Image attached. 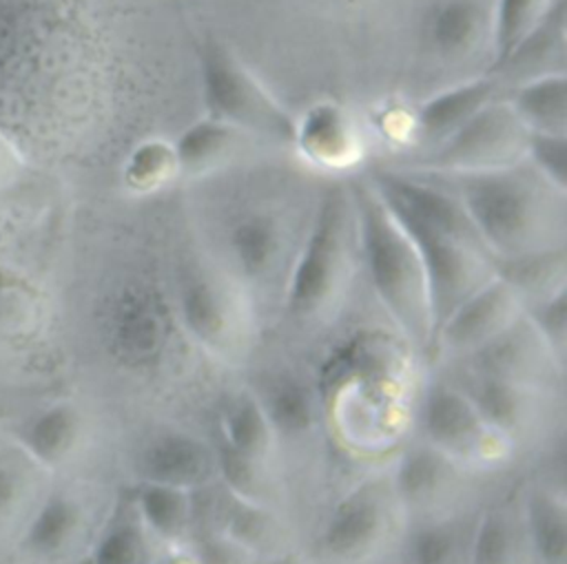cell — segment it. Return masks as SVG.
I'll return each instance as SVG.
<instances>
[{"label": "cell", "mask_w": 567, "mask_h": 564, "mask_svg": "<svg viewBox=\"0 0 567 564\" xmlns=\"http://www.w3.org/2000/svg\"><path fill=\"white\" fill-rule=\"evenodd\" d=\"M365 179L421 257L436 330L494 276V257L458 197L441 179L408 168H377Z\"/></svg>", "instance_id": "obj_1"}, {"label": "cell", "mask_w": 567, "mask_h": 564, "mask_svg": "<svg viewBox=\"0 0 567 564\" xmlns=\"http://www.w3.org/2000/svg\"><path fill=\"white\" fill-rule=\"evenodd\" d=\"M432 177L458 197L494 259L565 246L567 190L525 159L498 170Z\"/></svg>", "instance_id": "obj_2"}, {"label": "cell", "mask_w": 567, "mask_h": 564, "mask_svg": "<svg viewBox=\"0 0 567 564\" xmlns=\"http://www.w3.org/2000/svg\"><path fill=\"white\" fill-rule=\"evenodd\" d=\"M264 177V175H261ZM250 179L235 190L230 206L219 219V252L213 254L252 296L264 290H284L288 270L308 226L292 197L299 190L288 179Z\"/></svg>", "instance_id": "obj_3"}, {"label": "cell", "mask_w": 567, "mask_h": 564, "mask_svg": "<svg viewBox=\"0 0 567 564\" xmlns=\"http://www.w3.org/2000/svg\"><path fill=\"white\" fill-rule=\"evenodd\" d=\"M348 188L354 208L359 257L377 301L401 336L414 347H430L434 330L430 292L414 243L365 177L348 181Z\"/></svg>", "instance_id": "obj_4"}, {"label": "cell", "mask_w": 567, "mask_h": 564, "mask_svg": "<svg viewBox=\"0 0 567 564\" xmlns=\"http://www.w3.org/2000/svg\"><path fill=\"white\" fill-rule=\"evenodd\" d=\"M357 248L354 208L348 184L317 195L306 232L288 270L281 301L290 318L317 323L343 301Z\"/></svg>", "instance_id": "obj_5"}, {"label": "cell", "mask_w": 567, "mask_h": 564, "mask_svg": "<svg viewBox=\"0 0 567 564\" xmlns=\"http://www.w3.org/2000/svg\"><path fill=\"white\" fill-rule=\"evenodd\" d=\"M173 307L179 330L208 354L233 358L250 338L252 296L215 257L182 268Z\"/></svg>", "instance_id": "obj_6"}, {"label": "cell", "mask_w": 567, "mask_h": 564, "mask_svg": "<svg viewBox=\"0 0 567 564\" xmlns=\"http://www.w3.org/2000/svg\"><path fill=\"white\" fill-rule=\"evenodd\" d=\"M199 82L208 117L237 128L255 142L292 144L295 117L235 51L215 38L199 46Z\"/></svg>", "instance_id": "obj_7"}, {"label": "cell", "mask_w": 567, "mask_h": 564, "mask_svg": "<svg viewBox=\"0 0 567 564\" xmlns=\"http://www.w3.org/2000/svg\"><path fill=\"white\" fill-rule=\"evenodd\" d=\"M177 316L168 296L151 281L128 279L117 285L102 310L104 345L122 367L148 372L157 367L175 338Z\"/></svg>", "instance_id": "obj_8"}, {"label": "cell", "mask_w": 567, "mask_h": 564, "mask_svg": "<svg viewBox=\"0 0 567 564\" xmlns=\"http://www.w3.org/2000/svg\"><path fill=\"white\" fill-rule=\"evenodd\" d=\"M527 130L505 97L492 100L456 133L425 150L408 170L425 175H465L498 170L525 159Z\"/></svg>", "instance_id": "obj_9"}, {"label": "cell", "mask_w": 567, "mask_h": 564, "mask_svg": "<svg viewBox=\"0 0 567 564\" xmlns=\"http://www.w3.org/2000/svg\"><path fill=\"white\" fill-rule=\"evenodd\" d=\"M423 442L456 467L492 464L505 458L509 442L487 425L470 396L454 385H432L419 407Z\"/></svg>", "instance_id": "obj_10"}, {"label": "cell", "mask_w": 567, "mask_h": 564, "mask_svg": "<svg viewBox=\"0 0 567 564\" xmlns=\"http://www.w3.org/2000/svg\"><path fill=\"white\" fill-rule=\"evenodd\" d=\"M520 316L523 301L494 274L436 325L432 345L454 356H470Z\"/></svg>", "instance_id": "obj_11"}, {"label": "cell", "mask_w": 567, "mask_h": 564, "mask_svg": "<svg viewBox=\"0 0 567 564\" xmlns=\"http://www.w3.org/2000/svg\"><path fill=\"white\" fill-rule=\"evenodd\" d=\"M390 522V502L381 487L361 484L332 509L321 535L323 549L332 560L363 562L381 549Z\"/></svg>", "instance_id": "obj_12"}, {"label": "cell", "mask_w": 567, "mask_h": 564, "mask_svg": "<svg viewBox=\"0 0 567 564\" xmlns=\"http://www.w3.org/2000/svg\"><path fill=\"white\" fill-rule=\"evenodd\" d=\"M467 363L474 374L505 378L540 389L560 376L565 367L525 316L470 354Z\"/></svg>", "instance_id": "obj_13"}, {"label": "cell", "mask_w": 567, "mask_h": 564, "mask_svg": "<svg viewBox=\"0 0 567 564\" xmlns=\"http://www.w3.org/2000/svg\"><path fill=\"white\" fill-rule=\"evenodd\" d=\"M494 0H434L423 18V42L443 64H465L476 53H492Z\"/></svg>", "instance_id": "obj_14"}, {"label": "cell", "mask_w": 567, "mask_h": 564, "mask_svg": "<svg viewBox=\"0 0 567 564\" xmlns=\"http://www.w3.org/2000/svg\"><path fill=\"white\" fill-rule=\"evenodd\" d=\"M135 471L140 482L199 491L217 476V456L202 438L182 429H168L142 445Z\"/></svg>", "instance_id": "obj_15"}, {"label": "cell", "mask_w": 567, "mask_h": 564, "mask_svg": "<svg viewBox=\"0 0 567 564\" xmlns=\"http://www.w3.org/2000/svg\"><path fill=\"white\" fill-rule=\"evenodd\" d=\"M297 155L323 170H346L363 153V142L352 113L330 100L310 104L295 119L292 144Z\"/></svg>", "instance_id": "obj_16"}, {"label": "cell", "mask_w": 567, "mask_h": 564, "mask_svg": "<svg viewBox=\"0 0 567 564\" xmlns=\"http://www.w3.org/2000/svg\"><path fill=\"white\" fill-rule=\"evenodd\" d=\"M496 88L498 80H494V75H476L445 86L423 100L412 119V133L419 146L430 150L447 139L483 106L496 100Z\"/></svg>", "instance_id": "obj_17"}, {"label": "cell", "mask_w": 567, "mask_h": 564, "mask_svg": "<svg viewBox=\"0 0 567 564\" xmlns=\"http://www.w3.org/2000/svg\"><path fill=\"white\" fill-rule=\"evenodd\" d=\"M461 389L470 396L487 425L509 445L529 431L540 411V387L474 374Z\"/></svg>", "instance_id": "obj_18"}, {"label": "cell", "mask_w": 567, "mask_h": 564, "mask_svg": "<svg viewBox=\"0 0 567 564\" xmlns=\"http://www.w3.org/2000/svg\"><path fill=\"white\" fill-rule=\"evenodd\" d=\"M246 142L255 139L204 115L202 119L188 124L171 144L179 175L208 179L210 175H219L221 170L230 168V164L239 159Z\"/></svg>", "instance_id": "obj_19"}, {"label": "cell", "mask_w": 567, "mask_h": 564, "mask_svg": "<svg viewBox=\"0 0 567 564\" xmlns=\"http://www.w3.org/2000/svg\"><path fill=\"white\" fill-rule=\"evenodd\" d=\"M456 469L452 460L423 442L408 449L399 460L392 493L405 509H430L454 489Z\"/></svg>", "instance_id": "obj_20"}, {"label": "cell", "mask_w": 567, "mask_h": 564, "mask_svg": "<svg viewBox=\"0 0 567 564\" xmlns=\"http://www.w3.org/2000/svg\"><path fill=\"white\" fill-rule=\"evenodd\" d=\"M505 102L527 133L567 135L565 71H543L523 77Z\"/></svg>", "instance_id": "obj_21"}, {"label": "cell", "mask_w": 567, "mask_h": 564, "mask_svg": "<svg viewBox=\"0 0 567 564\" xmlns=\"http://www.w3.org/2000/svg\"><path fill=\"white\" fill-rule=\"evenodd\" d=\"M195 491L179 487L140 482L131 504L142 526L157 544H182L195 520Z\"/></svg>", "instance_id": "obj_22"}, {"label": "cell", "mask_w": 567, "mask_h": 564, "mask_svg": "<svg viewBox=\"0 0 567 564\" xmlns=\"http://www.w3.org/2000/svg\"><path fill=\"white\" fill-rule=\"evenodd\" d=\"M523 537L536 564L567 562V506L551 489H534L523 506Z\"/></svg>", "instance_id": "obj_23"}, {"label": "cell", "mask_w": 567, "mask_h": 564, "mask_svg": "<svg viewBox=\"0 0 567 564\" xmlns=\"http://www.w3.org/2000/svg\"><path fill=\"white\" fill-rule=\"evenodd\" d=\"M494 274L518 294L525 307L532 301H538L558 290H565V283H567L565 246L494 259Z\"/></svg>", "instance_id": "obj_24"}, {"label": "cell", "mask_w": 567, "mask_h": 564, "mask_svg": "<svg viewBox=\"0 0 567 564\" xmlns=\"http://www.w3.org/2000/svg\"><path fill=\"white\" fill-rule=\"evenodd\" d=\"M82 524L84 515L78 500L66 493H53L27 526L22 549L38 560H58L75 544Z\"/></svg>", "instance_id": "obj_25"}, {"label": "cell", "mask_w": 567, "mask_h": 564, "mask_svg": "<svg viewBox=\"0 0 567 564\" xmlns=\"http://www.w3.org/2000/svg\"><path fill=\"white\" fill-rule=\"evenodd\" d=\"M277 434L259 403L252 394L235 396L221 414V447L270 462Z\"/></svg>", "instance_id": "obj_26"}, {"label": "cell", "mask_w": 567, "mask_h": 564, "mask_svg": "<svg viewBox=\"0 0 567 564\" xmlns=\"http://www.w3.org/2000/svg\"><path fill=\"white\" fill-rule=\"evenodd\" d=\"M155 546L128 500L97 535L89 564H151L159 557Z\"/></svg>", "instance_id": "obj_27"}, {"label": "cell", "mask_w": 567, "mask_h": 564, "mask_svg": "<svg viewBox=\"0 0 567 564\" xmlns=\"http://www.w3.org/2000/svg\"><path fill=\"white\" fill-rule=\"evenodd\" d=\"M226 495L228 502L221 504L217 533L228 537L248 555L259 553L261 557H268L279 553L275 551L279 544V526L266 504L241 500L230 491H226Z\"/></svg>", "instance_id": "obj_28"}, {"label": "cell", "mask_w": 567, "mask_h": 564, "mask_svg": "<svg viewBox=\"0 0 567 564\" xmlns=\"http://www.w3.org/2000/svg\"><path fill=\"white\" fill-rule=\"evenodd\" d=\"M525 537L520 522L492 509L481 515L465 549V564H523Z\"/></svg>", "instance_id": "obj_29"}, {"label": "cell", "mask_w": 567, "mask_h": 564, "mask_svg": "<svg viewBox=\"0 0 567 564\" xmlns=\"http://www.w3.org/2000/svg\"><path fill=\"white\" fill-rule=\"evenodd\" d=\"M558 0H494L492 69H501L514 51L543 24Z\"/></svg>", "instance_id": "obj_30"}, {"label": "cell", "mask_w": 567, "mask_h": 564, "mask_svg": "<svg viewBox=\"0 0 567 564\" xmlns=\"http://www.w3.org/2000/svg\"><path fill=\"white\" fill-rule=\"evenodd\" d=\"M82 420L75 407L53 405L40 411L22 431V442L44 464H60L78 445Z\"/></svg>", "instance_id": "obj_31"}, {"label": "cell", "mask_w": 567, "mask_h": 564, "mask_svg": "<svg viewBox=\"0 0 567 564\" xmlns=\"http://www.w3.org/2000/svg\"><path fill=\"white\" fill-rule=\"evenodd\" d=\"M259 403L277 438H299L315 427L317 405L312 391L295 376L275 378Z\"/></svg>", "instance_id": "obj_32"}, {"label": "cell", "mask_w": 567, "mask_h": 564, "mask_svg": "<svg viewBox=\"0 0 567 564\" xmlns=\"http://www.w3.org/2000/svg\"><path fill=\"white\" fill-rule=\"evenodd\" d=\"M177 175L173 144L166 139L142 142L124 164V181L133 192H153Z\"/></svg>", "instance_id": "obj_33"}, {"label": "cell", "mask_w": 567, "mask_h": 564, "mask_svg": "<svg viewBox=\"0 0 567 564\" xmlns=\"http://www.w3.org/2000/svg\"><path fill=\"white\" fill-rule=\"evenodd\" d=\"M461 557L463 549L456 529L439 520L421 522L405 544L408 564H458Z\"/></svg>", "instance_id": "obj_34"}, {"label": "cell", "mask_w": 567, "mask_h": 564, "mask_svg": "<svg viewBox=\"0 0 567 564\" xmlns=\"http://www.w3.org/2000/svg\"><path fill=\"white\" fill-rule=\"evenodd\" d=\"M523 316L551 349V354L565 365L567 347V292L558 290L545 299L532 301L523 307Z\"/></svg>", "instance_id": "obj_35"}, {"label": "cell", "mask_w": 567, "mask_h": 564, "mask_svg": "<svg viewBox=\"0 0 567 564\" xmlns=\"http://www.w3.org/2000/svg\"><path fill=\"white\" fill-rule=\"evenodd\" d=\"M525 161L549 184L567 190V135L527 133Z\"/></svg>", "instance_id": "obj_36"}, {"label": "cell", "mask_w": 567, "mask_h": 564, "mask_svg": "<svg viewBox=\"0 0 567 564\" xmlns=\"http://www.w3.org/2000/svg\"><path fill=\"white\" fill-rule=\"evenodd\" d=\"M24 489V476L13 464H0V524L9 520V515L20 504Z\"/></svg>", "instance_id": "obj_37"}, {"label": "cell", "mask_w": 567, "mask_h": 564, "mask_svg": "<svg viewBox=\"0 0 567 564\" xmlns=\"http://www.w3.org/2000/svg\"><path fill=\"white\" fill-rule=\"evenodd\" d=\"M20 168H22V159H20L18 150L0 133V186H7L9 181H13L20 173Z\"/></svg>", "instance_id": "obj_38"}, {"label": "cell", "mask_w": 567, "mask_h": 564, "mask_svg": "<svg viewBox=\"0 0 567 564\" xmlns=\"http://www.w3.org/2000/svg\"><path fill=\"white\" fill-rule=\"evenodd\" d=\"M252 564H303L299 557H295L292 553H275V555H268V557H261L259 562H252Z\"/></svg>", "instance_id": "obj_39"}]
</instances>
